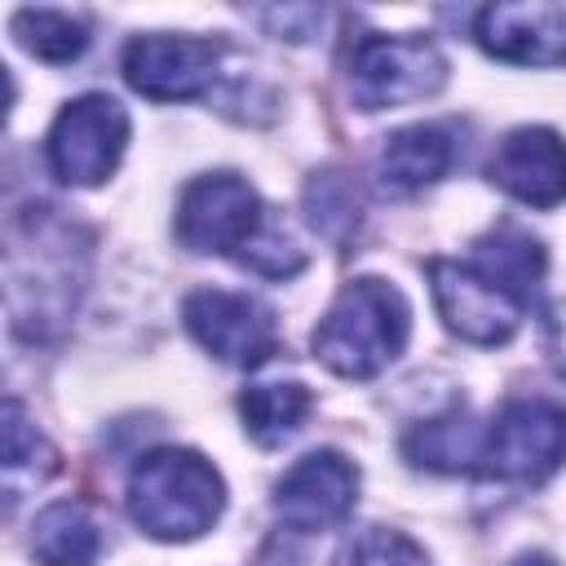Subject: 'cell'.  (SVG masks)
I'll list each match as a JSON object with an SVG mask.
<instances>
[{"label": "cell", "instance_id": "cell-19", "mask_svg": "<svg viewBox=\"0 0 566 566\" xmlns=\"http://www.w3.org/2000/svg\"><path fill=\"white\" fill-rule=\"evenodd\" d=\"M49 473H57V451L49 438L27 420L22 402H4V500L9 509L22 500V486H40Z\"/></svg>", "mask_w": 566, "mask_h": 566}, {"label": "cell", "instance_id": "cell-17", "mask_svg": "<svg viewBox=\"0 0 566 566\" xmlns=\"http://www.w3.org/2000/svg\"><path fill=\"white\" fill-rule=\"evenodd\" d=\"M473 265L486 270L495 283H504L513 296H522L531 305V296L548 270V256H544V243L535 234H526L522 226H500L473 243Z\"/></svg>", "mask_w": 566, "mask_h": 566}, {"label": "cell", "instance_id": "cell-8", "mask_svg": "<svg viewBox=\"0 0 566 566\" xmlns=\"http://www.w3.org/2000/svg\"><path fill=\"white\" fill-rule=\"evenodd\" d=\"M429 292L451 336L469 345H504L522 327L526 301L513 296L504 283H495L473 261H429Z\"/></svg>", "mask_w": 566, "mask_h": 566}, {"label": "cell", "instance_id": "cell-23", "mask_svg": "<svg viewBox=\"0 0 566 566\" xmlns=\"http://www.w3.org/2000/svg\"><path fill=\"white\" fill-rule=\"evenodd\" d=\"M544 345H548V363L557 367V376H566V305H553L548 310Z\"/></svg>", "mask_w": 566, "mask_h": 566}, {"label": "cell", "instance_id": "cell-2", "mask_svg": "<svg viewBox=\"0 0 566 566\" xmlns=\"http://www.w3.org/2000/svg\"><path fill=\"white\" fill-rule=\"evenodd\" d=\"M226 509V482L199 451L159 447L146 451L128 473V513L133 522L164 544L195 539L212 531Z\"/></svg>", "mask_w": 566, "mask_h": 566}, {"label": "cell", "instance_id": "cell-14", "mask_svg": "<svg viewBox=\"0 0 566 566\" xmlns=\"http://www.w3.org/2000/svg\"><path fill=\"white\" fill-rule=\"evenodd\" d=\"M455 164V137L447 124H411L385 137L380 146V186L394 195H416L433 181H442Z\"/></svg>", "mask_w": 566, "mask_h": 566}, {"label": "cell", "instance_id": "cell-6", "mask_svg": "<svg viewBox=\"0 0 566 566\" xmlns=\"http://www.w3.org/2000/svg\"><path fill=\"white\" fill-rule=\"evenodd\" d=\"M566 464V407L553 398H513L482 433V473L504 482H544Z\"/></svg>", "mask_w": 566, "mask_h": 566}, {"label": "cell", "instance_id": "cell-5", "mask_svg": "<svg viewBox=\"0 0 566 566\" xmlns=\"http://www.w3.org/2000/svg\"><path fill=\"white\" fill-rule=\"evenodd\" d=\"M270 217L274 212L239 172H203L177 199V239L190 252H217L243 265Z\"/></svg>", "mask_w": 566, "mask_h": 566}, {"label": "cell", "instance_id": "cell-12", "mask_svg": "<svg viewBox=\"0 0 566 566\" xmlns=\"http://www.w3.org/2000/svg\"><path fill=\"white\" fill-rule=\"evenodd\" d=\"M473 40L513 66H562L566 62V9L548 0L486 4L473 18Z\"/></svg>", "mask_w": 566, "mask_h": 566}, {"label": "cell", "instance_id": "cell-3", "mask_svg": "<svg viewBox=\"0 0 566 566\" xmlns=\"http://www.w3.org/2000/svg\"><path fill=\"white\" fill-rule=\"evenodd\" d=\"M44 212L31 221H18L9 234V305L35 292L31 305L13 314V327L27 336H44L49 323L71 318L75 296L84 287V248L71 243L75 226Z\"/></svg>", "mask_w": 566, "mask_h": 566}, {"label": "cell", "instance_id": "cell-9", "mask_svg": "<svg viewBox=\"0 0 566 566\" xmlns=\"http://www.w3.org/2000/svg\"><path fill=\"white\" fill-rule=\"evenodd\" d=\"M226 44L208 35H133L124 44V80L150 102H190L221 80Z\"/></svg>", "mask_w": 566, "mask_h": 566}, {"label": "cell", "instance_id": "cell-7", "mask_svg": "<svg viewBox=\"0 0 566 566\" xmlns=\"http://www.w3.org/2000/svg\"><path fill=\"white\" fill-rule=\"evenodd\" d=\"M128 146V111L106 93H84L66 102L49 128L44 159L66 186H102Z\"/></svg>", "mask_w": 566, "mask_h": 566}, {"label": "cell", "instance_id": "cell-10", "mask_svg": "<svg viewBox=\"0 0 566 566\" xmlns=\"http://www.w3.org/2000/svg\"><path fill=\"white\" fill-rule=\"evenodd\" d=\"M186 332L221 363L234 367H261L279 349V323L274 310L261 305L248 292H226V287H199L181 301Z\"/></svg>", "mask_w": 566, "mask_h": 566}, {"label": "cell", "instance_id": "cell-16", "mask_svg": "<svg viewBox=\"0 0 566 566\" xmlns=\"http://www.w3.org/2000/svg\"><path fill=\"white\" fill-rule=\"evenodd\" d=\"M31 557L40 566H97L102 526L80 500H57L40 509L31 526Z\"/></svg>", "mask_w": 566, "mask_h": 566}, {"label": "cell", "instance_id": "cell-20", "mask_svg": "<svg viewBox=\"0 0 566 566\" xmlns=\"http://www.w3.org/2000/svg\"><path fill=\"white\" fill-rule=\"evenodd\" d=\"M13 35L40 62H75L88 49V27L62 9H18Z\"/></svg>", "mask_w": 566, "mask_h": 566}, {"label": "cell", "instance_id": "cell-18", "mask_svg": "<svg viewBox=\"0 0 566 566\" xmlns=\"http://www.w3.org/2000/svg\"><path fill=\"white\" fill-rule=\"evenodd\" d=\"M314 411V394L301 380H265V385H248L239 394V416L243 429L261 442V447H279L287 442L305 416Z\"/></svg>", "mask_w": 566, "mask_h": 566}, {"label": "cell", "instance_id": "cell-11", "mask_svg": "<svg viewBox=\"0 0 566 566\" xmlns=\"http://www.w3.org/2000/svg\"><path fill=\"white\" fill-rule=\"evenodd\" d=\"M358 500V469L340 451H310L301 455L274 486V513L283 526L314 535L332 531L354 513Z\"/></svg>", "mask_w": 566, "mask_h": 566}, {"label": "cell", "instance_id": "cell-15", "mask_svg": "<svg viewBox=\"0 0 566 566\" xmlns=\"http://www.w3.org/2000/svg\"><path fill=\"white\" fill-rule=\"evenodd\" d=\"M482 433L464 407H451L442 416H429L420 420L407 438H402V451L411 464L429 469V473H473L482 469Z\"/></svg>", "mask_w": 566, "mask_h": 566}, {"label": "cell", "instance_id": "cell-24", "mask_svg": "<svg viewBox=\"0 0 566 566\" xmlns=\"http://www.w3.org/2000/svg\"><path fill=\"white\" fill-rule=\"evenodd\" d=\"M513 566H557V562H553L548 553H522V557H517Z\"/></svg>", "mask_w": 566, "mask_h": 566}, {"label": "cell", "instance_id": "cell-4", "mask_svg": "<svg viewBox=\"0 0 566 566\" xmlns=\"http://www.w3.org/2000/svg\"><path fill=\"white\" fill-rule=\"evenodd\" d=\"M345 75H349V97L358 111H385V106L433 97L447 84V57L424 35L367 31L349 44Z\"/></svg>", "mask_w": 566, "mask_h": 566}, {"label": "cell", "instance_id": "cell-1", "mask_svg": "<svg viewBox=\"0 0 566 566\" xmlns=\"http://www.w3.org/2000/svg\"><path fill=\"white\" fill-rule=\"evenodd\" d=\"M407 336H411L407 296L394 283L363 274L336 292V301L318 318L310 345L327 371H336L345 380H371L402 354Z\"/></svg>", "mask_w": 566, "mask_h": 566}, {"label": "cell", "instance_id": "cell-13", "mask_svg": "<svg viewBox=\"0 0 566 566\" xmlns=\"http://www.w3.org/2000/svg\"><path fill=\"white\" fill-rule=\"evenodd\" d=\"M486 177L531 208H557L566 199V142L553 128H513L491 150Z\"/></svg>", "mask_w": 566, "mask_h": 566}, {"label": "cell", "instance_id": "cell-21", "mask_svg": "<svg viewBox=\"0 0 566 566\" xmlns=\"http://www.w3.org/2000/svg\"><path fill=\"white\" fill-rule=\"evenodd\" d=\"M305 208H310V226L327 239H340L354 217H358V195H354V181L345 172H318L310 186H305Z\"/></svg>", "mask_w": 566, "mask_h": 566}, {"label": "cell", "instance_id": "cell-22", "mask_svg": "<svg viewBox=\"0 0 566 566\" xmlns=\"http://www.w3.org/2000/svg\"><path fill=\"white\" fill-rule=\"evenodd\" d=\"M336 566H429V557L411 535L389 526H367L336 553Z\"/></svg>", "mask_w": 566, "mask_h": 566}]
</instances>
